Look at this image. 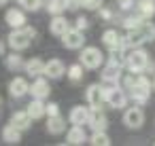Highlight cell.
<instances>
[{
  "mask_svg": "<svg viewBox=\"0 0 155 146\" xmlns=\"http://www.w3.org/2000/svg\"><path fill=\"white\" fill-rule=\"evenodd\" d=\"M125 89L130 91V95L136 104H147V100L151 95V83L147 76H142V72L140 74L132 72V76L125 78Z\"/></svg>",
  "mask_w": 155,
  "mask_h": 146,
  "instance_id": "obj_1",
  "label": "cell"
},
{
  "mask_svg": "<svg viewBox=\"0 0 155 146\" xmlns=\"http://www.w3.org/2000/svg\"><path fill=\"white\" fill-rule=\"evenodd\" d=\"M125 66L130 72L134 74H140V72H147V70H153L155 64L149 59V53L142 51V49H134L127 57H125Z\"/></svg>",
  "mask_w": 155,
  "mask_h": 146,
  "instance_id": "obj_2",
  "label": "cell"
},
{
  "mask_svg": "<svg viewBox=\"0 0 155 146\" xmlns=\"http://www.w3.org/2000/svg\"><path fill=\"white\" fill-rule=\"evenodd\" d=\"M153 38H155V26L151 21H142L138 28L130 30V34L125 36V45L138 47V45H144V43H149Z\"/></svg>",
  "mask_w": 155,
  "mask_h": 146,
  "instance_id": "obj_3",
  "label": "cell"
},
{
  "mask_svg": "<svg viewBox=\"0 0 155 146\" xmlns=\"http://www.w3.org/2000/svg\"><path fill=\"white\" fill-rule=\"evenodd\" d=\"M34 28H28V26H24V28H13V32L9 34V47L13 49V51H24V49H28L30 47V40L34 38Z\"/></svg>",
  "mask_w": 155,
  "mask_h": 146,
  "instance_id": "obj_4",
  "label": "cell"
},
{
  "mask_svg": "<svg viewBox=\"0 0 155 146\" xmlns=\"http://www.w3.org/2000/svg\"><path fill=\"white\" fill-rule=\"evenodd\" d=\"M79 59H81V64H83V68H89V70H96V68H100V64L104 62V55L100 53V49H98V47H85Z\"/></svg>",
  "mask_w": 155,
  "mask_h": 146,
  "instance_id": "obj_5",
  "label": "cell"
},
{
  "mask_svg": "<svg viewBox=\"0 0 155 146\" xmlns=\"http://www.w3.org/2000/svg\"><path fill=\"white\" fill-rule=\"evenodd\" d=\"M104 100H106L113 108H125V102H127V97H125L123 89H119L117 85L104 87Z\"/></svg>",
  "mask_w": 155,
  "mask_h": 146,
  "instance_id": "obj_6",
  "label": "cell"
},
{
  "mask_svg": "<svg viewBox=\"0 0 155 146\" xmlns=\"http://www.w3.org/2000/svg\"><path fill=\"white\" fill-rule=\"evenodd\" d=\"M123 123H125L127 127H132V129H138V127H142V123H144V112H142L138 106L127 108L125 114H123Z\"/></svg>",
  "mask_w": 155,
  "mask_h": 146,
  "instance_id": "obj_7",
  "label": "cell"
},
{
  "mask_svg": "<svg viewBox=\"0 0 155 146\" xmlns=\"http://www.w3.org/2000/svg\"><path fill=\"white\" fill-rule=\"evenodd\" d=\"M87 125H89L94 131H106V127H108L106 114H104L100 108H91V110H89V121H87Z\"/></svg>",
  "mask_w": 155,
  "mask_h": 146,
  "instance_id": "obj_8",
  "label": "cell"
},
{
  "mask_svg": "<svg viewBox=\"0 0 155 146\" xmlns=\"http://www.w3.org/2000/svg\"><path fill=\"white\" fill-rule=\"evenodd\" d=\"M102 43H104V47H108L110 51L125 47V38H123L117 30H106V32L102 34Z\"/></svg>",
  "mask_w": 155,
  "mask_h": 146,
  "instance_id": "obj_9",
  "label": "cell"
},
{
  "mask_svg": "<svg viewBox=\"0 0 155 146\" xmlns=\"http://www.w3.org/2000/svg\"><path fill=\"white\" fill-rule=\"evenodd\" d=\"M62 43L66 49H81L85 38H83V32L81 30H68L64 36H62Z\"/></svg>",
  "mask_w": 155,
  "mask_h": 146,
  "instance_id": "obj_10",
  "label": "cell"
},
{
  "mask_svg": "<svg viewBox=\"0 0 155 146\" xmlns=\"http://www.w3.org/2000/svg\"><path fill=\"white\" fill-rule=\"evenodd\" d=\"M85 95H87V102H89L91 108H100L102 102H106L104 100V87H100V85H89Z\"/></svg>",
  "mask_w": 155,
  "mask_h": 146,
  "instance_id": "obj_11",
  "label": "cell"
},
{
  "mask_svg": "<svg viewBox=\"0 0 155 146\" xmlns=\"http://www.w3.org/2000/svg\"><path fill=\"white\" fill-rule=\"evenodd\" d=\"M30 93H32V97H36V100H45V97H49L51 87H49V83H47L45 78H36V81L32 83V87H30Z\"/></svg>",
  "mask_w": 155,
  "mask_h": 146,
  "instance_id": "obj_12",
  "label": "cell"
},
{
  "mask_svg": "<svg viewBox=\"0 0 155 146\" xmlns=\"http://www.w3.org/2000/svg\"><path fill=\"white\" fill-rule=\"evenodd\" d=\"M102 78H104V83L117 85V83H119V78H121V66H119V64L108 62V66L102 70Z\"/></svg>",
  "mask_w": 155,
  "mask_h": 146,
  "instance_id": "obj_13",
  "label": "cell"
},
{
  "mask_svg": "<svg viewBox=\"0 0 155 146\" xmlns=\"http://www.w3.org/2000/svg\"><path fill=\"white\" fill-rule=\"evenodd\" d=\"M28 91H30V85H28L26 78H13V81L9 83V93H11L13 97H24Z\"/></svg>",
  "mask_w": 155,
  "mask_h": 146,
  "instance_id": "obj_14",
  "label": "cell"
},
{
  "mask_svg": "<svg viewBox=\"0 0 155 146\" xmlns=\"http://www.w3.org/2000/svg\"><path fill=\"white\" fill-rule=\"evenodd\" d=\"M64 72H66V68H64V64H62L60 59H49V62L45 64V74H47L49 78H62Z\"/></svg>",
  "mask_w": 155,
  "mask_h": 146,
  "instance_id": "obj_15",
  "label": "cell"
},
{
  "mask_svg": "<svg viewBox=\"0 0 155 146\" xmlns=\"http://www.w3.org/2000/svg\"><path fill=\"white\" fill-rule=\"evenodd\" d=\"M70 123L72 125H87L89 121V108H83V106H74L70 110Z\"/></svg>",
  "mask_w": 155,
  "mask_h": 146,
  "instance_id": "obj_16",
  "label": "cell"
},
{
  "mask_svg": "<svg viewBox=\"0 0 155 146\" xmlns=\"http://www.w3.org/2000/svg\"><path fill=\"white\" fill-rule=\"evenodd\" d=\"M49 30H51V34H55V36H64V34L70 30V26H68V21H66L62 15H53V21H51Z\"/></svg>",
  "mask_w": 155,
  "mask_h": 146,
  "instance_id": "obj_17",
  "label": "cell"
},
{
  "mask_svg": "<svg viewBox=\"0 0 155 146\" xmlns=\"http://www.w3.org/2000/svg\"><path fill=\"white\" fill-rule=\"evenodd\" d=\"M30 123H32V116L28 114V110H26V112H15V114L11 116V125L17 127L19 131H26V129L30 127Z\"/></svg>",
  "mask_w": 155,
  "mask_h": 146,
  "instance_id": "obj_18",
  "label": "cell"
},
{
  "mask_svg": "<svg viewBox=\"0 0 155 146\" xmlns=\"http://www.w3.org/2000/svg\"><path fill=\"white\" fill-rule=\"evenodd\" d=\"M66 142L68 144H72V146H77V144H83V142H87V135H85V129L81 127V125H74L70 131H68V135H66Z\"/></svg>",
  "mask_w": 155,
  "mask_h": 146,
  "instance_id": "obj_19",
  "label": "cell"
},
{
  "mask_svg": "<svg viewBox=\"0 0 155 146\" xmlns=\"http://www.w3.org/2000/svg\"><path fill=\"white\" fill-rule=\"evenodd\" d=\"M7 24L11 26V28H24L26 26V15L21 13V11H17V9H11V11H7Z\"/></svg>",
  "mask_w": 155,
  "mask_h": 146,
  "instance_id": "obj_20",
  "label": "cell"
},
{
  "mask_svg": "<svg viewBox=\"0 0 155 146\" xmlns=\"http://www.w3.org/2000/svg\"><path fill=\"white\" fill-rule=\"evenodd\" d=\"M28 114L32 116V121L45 116V114H47V106L43 104V100H36V97H34V100L28 104Z\"/></svg>",
  "mask_w": 155,
  "mask_h": 146,
  "instance_id": "obj_21",
  "label": "cell"
},
{
  "mask_svg": "<svg viewBox=\"0 0 155 146\" xmlns=\"http://www.w3.org/2000/svg\"><path fill=\"white\" fill-rule=\"evenodd\" d=\"M64 129H66V121H64L60 114H55V116H49V121H47V131H49V133L58 135V133H62Z\"/></svg>",
  "mask_w": 155,
  "mask_h": 146,
  "instance_id": "obj_22",
  "label": "cell"
},
{
  "mask_svg": "<svg viewBox=\"0 0 155 146\" xmlns=\"http://www.w3.org/2000/svg\"><path fill=\"white\" fill-rule=\"evenodd\" d=\"M2 140H5L7 144H19V142H21V131H19L17 127H13V125H7V127L2 129Z\"/></svg>",
  "mask_w": 155,
  "mask_h": 146,
  "instance_id": "obj_23",
  "label": "cell"
},
{
  "mask_svg": "<svg viewBox=\"0 0 155 146\" xmlns=\"http://www.w3.org/2000/svg\"><path fill=\"white\" fill-rule=\"evenodd\" d=\"M138 13L142 19H151L155 15V2L153 0H140L138 2Z\"/></svg>",
  "mask_w": 155,
  "mask_h": 146,
  "instance_id": "obj_24",
  "label": "cell"
},
{
  "mask_svg": "<svg viewBox=\"0 0 155 146\" xmlns=\"http://www.w3.org/2000/svg\"><path fill=\"white\" fill-rule=\"evenodd\" d=\"M26 72H28L30 76H41V74H45V64H43L38 57H34V59H30V62L26 64Z\"/></svg>",
  "mask_w": 155,
  "mask_h": 146,
  "instance_id": "obj_25",
  "label": "cell"
},
{
  "mask_svg": "<svg viewBox=\"0 0 155 146\" xmlns=\"http://www.w3.org/2000/svg\"><path fill=\"white\" fill-rule=\"evenodd\" d=\"M47 11L51 15H62L66 11V5H64V0H47Z\"/></svg>",
  "mask_w": 155,
  "mask_h": 146,
  "instance_id": "obj_26",
  "label": "cell"
},
{
  "mask_svg": "<svg viewBox=\"0 0 155 146\" xmlns=\"http://www.w3.org/2000/svg\"><path fill=\"white\" fill-rule=\"evenodd\" d=\"M89 144H94V146H108L110 144V138L106 135V131H94Z\"/></svg>",
  "mask_w": 155,
  "mask_h": 146,
  "instance_id": "obj_27",
  "label": "cell"
},
{
  "mask_svg": "<svg viewBox=\"0 0 155 146\" xmlns=\"http://www.w3.org/2000/svg\"><path fill=\"white\" fill-rule=\"evenodd\" d=\"M7 68H9V70H19V68H26V64L21 62V57H19V55H15V53H13V55H9V57H7Z\"/></svg>",
  "mask_w": 155,
  "mask_h": 146,
  "instance_id": "obj_28",
  "label": "cell"
},
{
  "mask_svg": "<svg viewBox=\"0 0 155 146\" xmlns=\"http://www.w3.org/2000/svg\"><path fill=\"white\" fill-rule=\"evenodd\" d=\"M68 76H70V81H81L83 78V64H77V66H70L68 68Z\"/></svg>",
  "mask_w": 155,
  "mask_h": 146,
  "instance_id": "obj_29",
  "label": "cell"
},
{
  "mask_svg": "<svg viewBox=\"0 0 155 146\" xmlns=\"http://www.w3.org/2000/svg\"><path fill=\"white\" fill-rule=\"evenodd\" d=\"M19 5H21L26 11H38L41 5H43V0H19Z\"/></svg>",
  "mask_w": 155,
  "mask_h": 146,
  "instance_id": "obj_30",
  "label": "cell"
},
{
  "mask_svg": "<svg viewBox=\"0 0 155 146\" xmlns=\"http://www.w3.org/2000/svg\"><path fill=\"white\" fill-rule=\"evenodd\" d=\"M81 7L87 9V11H96L102 7V0H81Z\"/></svg>",
  "mask_w": 155,
  "mask_h": 146,
  "instance_id": "obj_31",
  "label": "cell"
},
{
  "mask_svg": "<svg viewBox=\"0 0 155 146\" xmlns=\"http://www.w3.org/2000/svg\"><path fill=\"white\" fill-rule=\"evenodd\" d=\"M142 21H144V19H142L140 15H138V17H127V19L123 21V26H125L127 30H134V28H138V26H140Z\"/></svg>",
  "mask_w": 155,
  "mask_h": 146,
  "instance_id": "obj_32",
  "label": "cell"
},
{
  "mask_svg": "<svg viewBox=\"0 0 155 146\" xmlns=\"http://www.w3.org/2000/svg\"><path fill=\"white\" fill-rule=\"evenodd\" d=\"M47 114H49V116H55V114H60V106H58L55 102H49V104H47Z\"/></svg>",
  "mask_w": 155,
  "mask_h": 146,
  "instance_id": "obj_33",
  "label": "cell"
},
{
  "mask_svg": "<svg viewBox=\"0 0 155 146\" xmlns=\"http://www.w3.org/2000/svg\"><path fill=\"white\" fill-rule=\"evenodd\" d=\"M64 5H66V9H70V11H77V9L81 7V0H64Z\"/></svg>",
  "mask_w": 155,
  "mask_h": 146,
  "instance_id": "obj_34",
  "label": "cell"
},
{
  "mask_svg": "<svg viewBox=\"0 0 155 146\" xmlns=\"http://www.w3.org/2000/svg\"><path fill=\"white\" fill-rule=\"evenodd\" d=\"M87 26H89V21H87L85 17H79V19H77V30H85Z\"/></svg>",
  "mask_w": 155,
  "mask_h": 146,
  "instance_id": "obj_35",
  "label": "cell"
},
{
  "mask_svg": "<svg viewBox=\"0 0 155 146\" xmlns=\"http://www.w3.org/2000/svg\"><path fill=\"white\" fill-rule=\"evenodd\" d=\"M100 15H102L104 19H110V11H106V9H102V11H100Z\"/></svg>",
  "mask_w": 155,
  "mask_h": 146,
  "instance_id": "obj_36",
  "label": "cell"
},
{
  "mask_svg": "<svg viewBox=\"0 0 155 146\" xmlns=\"http://www.w3.org/2000/svg\"><path fill=\"white\" fill-rule=\"evenodd\" d=\"M2 53H5V45H2V43H0V55H2Z\"/></svg>",
  "mask_w": 155,
  "mask_h": 146,
  "instance_id": "obj_37",
  "label": "cell"
},
{
  "mask_svg": "<svg viewBox=\"0 0 155 146\" xmlns=\"http://www.w3.org/2000/svg\"><path fill=\"white\" fill-rule=\"evenodd\" d=\"M7 2H9V0H0V7H5Z\"/></svg>",
  "mask_w": 155,
  "mask_h": 146,
  "instance_id": "obj_38",
  "label": "cell"
},
{
  "mask_svg": "<svg viewBox=\"0 0 155 146\" xmlns=\"http://www.w3.org/2000/svg\"><path fill=\"white\" fill-rule=\"evenodd\" d=\"M153 87H155V83H153Z\"/></svg>",
  "mask_w": 155,
  "mask_h": 146,
  "instance_id": "obj_39",
  "label": "cell"
},
{
  "mask_svg": "<svg viewBox=\"0 0 155 146\" xmlns=\"http://www.w3.org/2000/svg\"><path fill=\"white\" fill-rule=\"evenodd\" d=\"M119 2H121V0H119Z\"/></svg>",
  "mask_w": 155,
  "mask_h": 146,
  "instance_id": "obj_40",
  "label": "cell"
}]
</instances>
